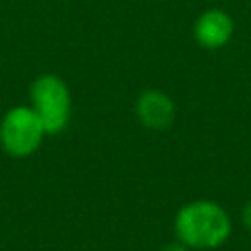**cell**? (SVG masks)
<instances>
[{
    "label": "cell",
    "mask_w": 251,
    "mask_h": 251,
    "mask_svg": "<svg viewBox=\"0 0 251 251\" xmlns=\"http://www.w3.org/2000/svg\"><path fill=\"white\" fill-rule=\"evenodd\" d=\"M175 231L188 249H214L229 237L231 222L220 204L194 200L176 212Z\"/></svg>",
    "instance_id": "6da1fadb"
},
{
    "label": "cell",
    "mask_w": 251,
    "mask_h": 251,
    "mask_svg": "<svg viewBox=\"0 0 251 251\" xmlns=\"http://www.w3.org/2000/svg\"><path fill=\"white\" fill-rule=\"evenodd\" d=\"M31 108L39 116L45 133H59L71 116V94L57 75H41L29 88Z\"/></svg>",
    "instance_id": "7a4b0ae2"
},
{
    "label": "cell",
    "mask_w": 251,
    "mask_h": 251,
    "mask_svg": "<svg viewBox=\"0 0 251 251\" xmlns=\"http://www.w3.org/2000/svg\"><path fill=\"white\" fill-rule=\"evenodd\" d=\"M45 127L31 106H16L0 124V141L12 157H27L41 145Z\"/></svg>",
    "instance_id": "3957f363"
},
{
    "label": "cell",
    "mask_w": 251,
    "mask_h": 251,
    "mask_svg": "<svg viewBox=\"0 0 251 251\" xmlns=\"http://www.w3.org/2000/svg\"><path fill=\"white\" fill-rule=\"evenodd\" d=\"M233 33V20L227 12L212 8L200 14L194 24V37L202 47L218 49L224 47Z\"/></svg>",
    "instance_id": "277c9868"
},
{
    "label": "cell",
    "mask_w": 251,
    "mask_h": 251,
    "mask_svg": "<svg viewBox=\"0 0 251 251\" xmlns=\"http://www.w3.org/2000/svg\"><path fill=\"white\" fill-rule=\"evenodd\" d=\"M139 122L151 129H163L175 120V104L161 90H145L135 102Z\"/></svg>",
    "instance_id": "5b68a950"
},
{
    "label": "cell",
    "mask_w": 251,
    "mask_h": 251,
    "mask_svg": "<svg viewBox=\"0 0 251 251\" xmlns=\"http://www.w3.org/2000/svg\"><path fill=\"white\" fill-rule=\"evenodd\" d=\"M243 224H245V227L251 231V200L245 204V208H243Z\"/></svg>",
    "instance_id": "8992f818"
},
{
    "label": "cell",
    "mask_w": 251,
    "mask_h": 251,
    "mask_svg": "<svg viewBox=\"0 0 251 251\" xmlns=\"http://www.w3.org/2000/svg\"><path fill=\"white\" fill-rule=\"evenodd\" d=\"M161 251H188V247H186L184 243H180V241H175V243L165 245Z\"/></svg>",
    "instance_id": "52a82bcc"
}]
</instances>
